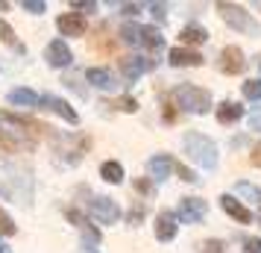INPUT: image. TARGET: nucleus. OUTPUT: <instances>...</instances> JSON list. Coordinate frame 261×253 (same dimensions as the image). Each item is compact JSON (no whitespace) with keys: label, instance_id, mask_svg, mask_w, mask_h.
Here are the masks:
<instances>
[{"label":"nucleus","instance_id":"c85d7f7f","mask_svg":"<svg viewBox=\"0 0 261 253\" xmlns=\"http://www.w3.org/2000/svg\"><path fill=\"white\" fill-rule=\"evenodd\" d=\"M132 186H135V192L141 194V197H153V194H155L153 180H147V177H138V180L132 182Z\"/></svg>","mask_w":261,"mask_h":253},{"label":"nucleus","instance_id":"ddd939ff","mask_svg":"<svg viewBox=\"0 0 261 253\" xmlns=\"http://www.w3.org/2000/svg\"><path fill=\"white\" fill-rule=\"evenodd\" d=\"M220 206H223V212L232 218V221H238V224H252V212H249V209L241 203L238 197L223 194V197H220Z\"/></svg>","mask_w":261,"mask_h":253},{"label":"nucleus","instance_id":"a211bd4d","mask_svg":"<svg viewBox=\"0 0 261 253\" xmlns=\"http://www.w3.org/2000/svg\"><path fill=\"white\" fill-rule=\"evenodd\" d=\"M179 38H182L185 48H188V44H205V41H208V30L200 27V24H185L182 33H179Z\"/></svg>","mask_w":261,"mask_h":253},{"label":"nucleus","instance_id":"ea45409f","mask_svg":"<svg viewBox=\"0 0 261 253\" xmlns=\"http://www.w3.org/2000/svg\"><path fill=\"white\" fill-rule=\"evenodd\" d=\"M249 162H252L255 168H261V142L252 147V150H249Z\"/></svg>","mask_w":261,"mask_h":253},{"label":"nucleus","instance_id":"1a4fd4ad","mask_svg":"<svg viewBox=\"0 0 261 253\" xmlns=\"http://www.w3.org/2000/svg\"><path fill=\"white\" fill-rule=\"evenodd\" d=\"M44 59H47L50 68H68V65L73 62V53H71V48H68V41L56 38V41H50V44H47Z\"/></svg>","mask_w":261,"mask_h":253},{"label":"nucleus","instance_id":"2f4dec72","mask_svg":"<svg viewBox=\"0 0 261 253\" xmlns=\"http://www.w3.org/2000/svg\"><path fill=\"white\" fill-rule=\"evenodd\" d=\"M65 218H68L71 224H76L80 229H85L88 224H91V221H88V218H85L83 212H76V209H65Z\"/></svg>","mask_w":261,"mask_h":253},{"label":"nucleus","instance_id":"b1692460","mask_svg":"<svg viewBox=\"0 0 261 253\" xmlns=\"http://www.w3.org/2000/svg\"><path fill=\"white\" fill-rule=\"evenodd\" d=\"M94 48L103 50V53L115 50V38H109V24H100V30H97V36H94Z\"/></svg>","mask_w":261,"mask_h":253},{"label":"nucleus","instance_id":"dca6fc26","mask_svg":"<svg viewBox=\"0 0 261 253\" xmlns=\"http://www.w3.org/2000/svg\"><path fill=\"white\" fill-rule=\"evenodd\" d=\"M147 171H150V180H167L170 171H173V159L167 153H159V156H153L147 162Z\"/></svg>","mask_w":261,"mask_h":253},{"label":"nucleus","instance_id":"473e14b6","mask_svg":"<svg viewBox=\"0 0 261 253\" xmlns=\"http://www.w3.org/2000/svg\"><path fill=\"white\" fill-rule=\"evenodd\" d=\"M202 253H226V244L220 239H208V241H202Z\"/></svg>","mask_w":261,"mask_h":253},{"label":"nucleus","instance_id":"a18cd8bd","mask_svg":"<svg viewBox=\"0 0 261 253\" xmlns=\"http://www.w3.org/2000/svg\"><path fill=\"white\" fill-rule=\"evenodd\" d=\"M0 9H9V3H3V0H0Z\"/></svg>","mask_w":261,"mask_h":253},{"label":"nucleus","instance_id":"49530a36","mask_svg":"<svg viewBox=\"0 0 261 253\" xmlns=\"http://www.w3.org/2000/svg\"><path fill=\"white\" fill-rule=\"evenodd\" d=\"M258 206H261V203H258Z\"/></svg>","mask_w":261,"mask_h":253},{"label":"nucleus","instance_id":"393cba45","mask_svg":"<svg viewBox=\"0 0 261 253\" xmlns=\"http://www.w3.org/2000/svg\"><path fill=\"white\" fill-rule=\"evenodd\" d=\"M0 41H3V44H9L12 50H18V53H24V50H27L24 44H18V41H15V30L6 24L3 18H0Z\"/></svg>","mask_w":261,"mask_h":253},{"label":"nucleus","instance_id":"37998d69","mask_svg":"<svg viewBox=\"0 0 261 253\" xmlns=\"http://www.w3.org/2000/svg\"><path fill=\"white\" fill-rule=\"evenodd\" d=\"M83 253H97V250H94V247H85V244H83Z\"/></svg>","mask_w":261,"mask_h":253},{"label":"nucleus","instance_id":"79ce46f5","mask_svg":"<svg viewBox=\"0 0 261 253\" xmlns=\"http://www.w3.org/2000/svg\"><path fill=\"white\" fill-rule=\"evenodd\" d=\"M120 9H123V15H138V12H141V6H138V3H123Z\"/></svg>","mask_w":261,"mask_h":253},{"label":"nucleus","instance_id":"412c9836","mask_svg":"<svg viewBox=\"0 0 261 253\" xmlns=\"http://www.w3.org/2000/svg\"><path fill=\"white\" fill-rule=\"evenodd\" d=\"M85 80L94 85V88H103V91H109V88L115 85L112 71H106V68H88V71H85Z\"/></svg>","mask_w":261,"mask_h":253},{"label":"nucleus","instance_id":"39448f33","mask_svg":"<svg viewBox=\"0 0 261 253\" xmlns=\"http://www.w3.org/2000/svg\"><path fill=\"white\" fill-rule=\"evenodd\" d=\"M208 215V203L200 200V197H182L176 209V218L182 224H200L202 218Z\"/></svg>","mask_w":261,"mask_h":253},{"label":"nucleus","instance_id":"c756f323","mask_svg":"<svg viewBox=\"0 0 261 253\" xmlns=\"http://www.w3.org/2000/svg\"><path fill=\"white\" fill-rule=\"evenodd\" d=\"M21 9L30 15H41V12H47V3L44 0H21Z\"/></svg>","mask_w":261,"mask_h":253},{"label":"nucleus","instance_id":"e433bc0d","mask_svg":"<svg viewBox=\"0 0 261 253\" xmlns=\"http://www.w3.org/2000/svg\"><path fill=\"white\" fill-rule=\"evenodd\" d=\"M150 12H153V18H155V21H165L167 6H165V3H150Z\"/></svg>","mask_w":261,"mask_h":253},{"label":"nucleus","instance_id":"4c0bfd02","mask_svg":"<svg viewBox=\"0 0 261 253\" xmlns=\"http://www.w3.org/2000/svg\"><path fill=\"white\" fill-rule=\"evenodd\" d=\"M249 130L261 133V106H258V109H252V115H249Z\"/></svg>","mask_w":261,"mask_h":253},{"label":"nucleus","instance_id":"f257e3e1","mask_svg":"<svg viewBox=\"0 0 261 253\" xmlns=\"http://www.w3.org/2000/svg\"><path fill=\"white\" fill-rule=\"evenodd\" d=\"M182 147H185V156H188L191 162H197L200 168H205V171L217 168V145H214L208 135L191 130V133H185V139H182Z\"/></svg>","mask_w":261,"mask_h":253},{"label":"nucleus","instance_id":"a19ab883","mask_svg":"<svg viewBox=\"0 0 261 253\" xmlns=\"http://www.w3.org/2000/svg\"><path fill=\"white\" fill-rule=\"evenodd\" d=\"M173 106H176V103H165V121H167V124H173V121H176V109H173Z\"/></svg>","mask_w":261,"mask_h":253},{"label":"nucleus","instance_id":"4be33fe9","mask_svg":"<svg viewBox=\"0 0 261 253\" xmlns=\"http://www.w3.org/2000/svg\"><path fill=\"white\" fill-rule=\"evenodd\" d=\"M100 177L106 182H112V186H118V182H123V165L115 162V159H109V162L100 165Z\"/></svg>","mask_w":261,"mask_h":253},{"label":"nucleus","instance_id":"c03bdc74","mask_svg":"<svg viewBox=\"0 0 261 253\" xmlns=\"http://www.w3.org/2000/svg\"><path fill=\"white\" fill-rule=\"evenodd\" d=\"M0 253H9V247H6V244H0Z\"/></svg>","mask_w":261,"mask_h":253},{"label":"nucleus","instance_id":"7ed1b4c3","mask_svg":"<svg viewBox=\"0 0 261 253\" xmlns=\"http://www.w3.org/2000/svg\"><path fill=\"white\" fill-rule=\"evenodd\" d=\"M217 12L223 18L226 24L238 30V33H244V36H258V24H255V18L244 9V6H238V3H217Z\"/></svg>","mask_w":261,"mask_h":253},{"label":"nucleus","instance_id":"9d476101","mask_svg":"<svg viewBox=\"0 0 261 253\" xmlns=\"http://www.w3.org/2000/svg\"><path fill=\"white\" fill-rule=\"evenodd\" d=\"M179 233V218L176 212H170V209H162L159 218H155V239L159 241H173Z\"/></svg>","mask_w":261,"mask_h":253},{"label":"nucleus","instance_id":"5701e85b","mask_svg":"<svg viewBox=\"0 0 261 253\" xmlns=\"http://www.w3.org/2000/svg\"><path fill=\"white\" fill-rule=\"evenodd\" d=\"M120 41L123 44H141V24H135V21L120 24Z\"/></svg>","mask_w":261,"mask_h":253},{"label":"nucleus","instance_id":"6ab92c4d","mask_svg":"<svg viewBox=\"0 0 261 253\" xmlns=\"http://www.w3.org/2000/svg\"><path fill=\"white\" fill-rule=\"evenodd\" d=\"M9 103L12 106H41V97L33 88H12L9 91Z\"/></svg>","mask_w":261,"mask_h":253},{"label":"nucleus","instance_id":"f3484780","mask_svg":"<svg viewBox=\"0 0 261 253\" xmlns=\"http://www.w3.org/2000/svg\"><path fill=\"white\" fill-rule=\"evenodd\" d=\"M244 118V106L238 103V100H223L220 106H217V121L223 124V127H229V124H235V121Z\"/></svg>","mask_w":261,"mask_h":253},{"label":"nucleus","instance_id":"bb28decb","mask_svg":"<svg viewBox=\"0 0 261 253\" xmlns=\"http://www.w3.org/2000/svg\"><path fill=\"white\" fill-rule=\"evenodd\" d=\"M144 218H147V203H135L129 212H126V224H129V227H141Z\"/></svg>","mask_w":261,"mask_h":253},{"label":"nucleus","instance_id":"7c9ffc66","mask_svg":"<svg viewBox=\"0 0 261 253\" xmlns=\"http://www.w3.org/2000/svg\"><path fill=\"white\" fill-rule=\"evenodd\" d=\"M244 97L247 100H261V80H247L244 83Z\"/></svg>","mask_w":261,"mask_h":253},{"label":"nucleus","instance_id":"f03ea898","mask_svg":"<svg viewBox=\"0 0 261 253\" xmlns=\"http://www.w3.org/2000/svg\"><path fill=\"white\" fill-rule=\"evenodd\" d=\"M173 103H176L182 112H188V115H205L208 109H212V95L205 91V88H200V85H176L173 88Z\"/></svg>","mask_w":261,"mask_h":253},{"label":"nucleus","instance_id":"4468645a","mask_svg":"<svg viewBox=\"0 0 261 253\" xmlns=\"http://www.w3.org/2000/svg\"><path fill=\"white\" fill-rule=\"evenodd\" d=\"M167 59H170L173 68H200L202 65V56L191 48H173L167 53Z\"/></svg>","mask_w":261,"mask_h":253},{"label":"nucleus","instance_id":"c9c22d12","mask_svg":"<svg viewBox=\"0 0 261 253\" xmlns=\"http://www.w3.org/2000/svg\"><path fill=\"white\" fill-rule=\"evenodd\" d=\"M71 6H73L80 15H83V12H97V3H94V0H73Z\"/></svg>","mask_w":261,"mask_h":253},{"label":"nucleus","instance_id":"f8f14e48","mask_svg":"<svg viewBox=\"0 0 261 253\" xmlns=\"http://www.w3.org/2000/svg\"><path fill=\"white\" fill-rule=\"evenodd\" d=\"M41 106L50 109V112H56L59 118H65L68 124H80V115H76V109L68 103V100H62L56 95H41Z\"/></svg>","mask_w":261,"mask_h":253},{"label":"nucleus","instance_id":"f704fd0d","mask_svg":"<svg viewBox=\"0 0 261 253\" xmlns=\"http://www.w3.org/2000/svg\"><path fill=\"white\" fill-rule=\"evenodd\" d=\"M115 106H118L120 112H135V109H138V103H135V97L123 95V97H118V103H115Z\"/></svg>","mask_w":261,"mask_h":253},{"label":"nucleus","instance_id":"cd10ccee","mask_svg":"<svg viewBox=\"0 0 261 253\" xmlns=\"http://www.w3.org/2000/svg\"><path fill=\"white\" fill-rule=\"evenodd\" d=\"M15 233H18V227H15L12 215L0 209V236H15Z\"/></svg>","mask_w":261,"mask_h":253},{"label":"nucleus","instance_id":"58836bf2","mask_svg":"<svg viewBox=\"0 0 261 253\" xmlns=\"http://www.w3.org/2000/svg\"><path fill=\"white\" fill-rule=\"evenodd\" d=\"M244 253H261V239H244Z\"/></svg>","mask_w":261,"mask_h":253},{"label":"nucleus","instance_id":"72a5a7b5","mask_svg":"<svg viewBox=\"0 0 261 253\" xmlns=\"http://www.w3.org/2000/svg\"><path fill=\"white\" fill-rule=\"evenodd\" d=\"M173 168H176V174H179V177H182L185 182H200V177H197V174H194L191 168H185L182 162H173Z\"/></svg>","mask_w":261,"mask_h":253},{"label":"nucleus","instance_id":"6e6552de","mask_svg":"<svg viewBox=\"0 0 261 253\" xmlns=\"http://www.w3.org/2000/svg\"><path fill=\"white\" fill-rule=\"evenodd\" d=\"M56 27H59L62 36L80 38V36H85V30H88V21H85V15H80V12H65V15H59Z\"/></svg>","mask_w":261,"mask_h":253},{"label":"nucleus","instance_id":"0eeeda50","mask_svg":"<svg viewBox=\"0 0 261 253\" xmlns=\"http://www.w3.org/2000/svg\"><path fill=\"white\" fill-rule=\"evenodd\" d=\"M220 71L223 74H244L247 71V56H244V50L235 48V44H229V48L220 50Z\"/></svg>","mask_w":261,"mask_h":253},{"label":"nucleus","instance_id":"2eb2a0df","mask_svg":"<svg viewBox=\"0 0 261 253\" xmlns=\"http://www.w3.org/2000/svg\"><path fill=\"white\" fill-rule=\"evenodd\" d=\"M33 147H36V142H27L9 130H0V153H21V150H33Z\"/></svg>","mask_w":261,"mask_h":253},{"label":"nucleus","instance_id":"9b49d317","mask_svg":"<svg viewBox=\"0 0 261 253\" xmlns=\"http://www.w3.org/2000/svg\"><path fill=\"white\" fill-rule=\"evenodd\" d=\"M147 71H153V59H147V56H123L120 59V74L135 83L138 77H144Z\"/></svg>","mask_w":261,"mask_h":253},{"label":"nucleus","instance_id":"20e7f679","mask_svg":"<svg viewBox=\"0 0 261 253\" xmlns=\"http://www.w3.org/2000/svg\"><path fill=\"white\" fill-rule=\"evenodd\" d=\"M0 121H6V124H12V127H18V130H24V133H30L33 139H38V135L50 133L47 124H41V121L30 118V115H18V112H6V109H0Z\"/></svg>","mask_w":261,"mask_h":253},{"label":"nucleus","instance_id":"a878e982","mask_svg":"<svg viewBox=\"0 0 261 253\" xmlns=\"http://www.w3.org/2000/svg\"><path fill=\"white\" fill-rule=\"evenodd\" d=\"M235 192L244 194L247 200H258V203H261V189H258V186H252V182H247V180L235 182Z\"/></svg>","mask_w":261,"mask_h":253},{"label":"nucleus","instance_id":"423d86ee","mask_svg":"<svg viewBox=\"0 0 261 253\" xmlns=\"http://www.w3.org/2000/svg\"><path fill=\"white\" fill-rule=\"evenodd\" d=\"M88 209H91V218H94V221H100V224H115V221L120 218V206L115 203L112 197H106V194L91 197Z\"/></svg>","mask_w":261,"mask_h":253},{"label":"nucleus","instance_id":"aec40b11","mask_svg":"<svg viewBox=\"0 0 261 253\" xmlns=\"http://www.w3.org/2000/svg\"><path fill=\"white\" fill-rule=\"evenodd\" d=\"M141 44L147 50H159V48H165V36H162V30L153 24H144L141 27Z\"/></svg>","mask_w":261,"mask_h":253}]
</instances>
